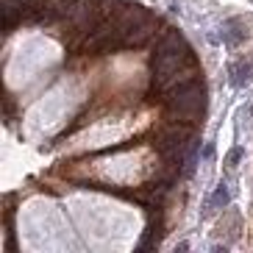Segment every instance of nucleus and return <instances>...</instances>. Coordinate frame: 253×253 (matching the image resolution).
Masks as SVG:
<instances>
[{
	"mask_svg": "<svg viewBox=\"0 0 253 253\" xmlns=\"http://www.w3.org/2000/svg\"><path fill=\"white\" fill-rule=\"evenodd\" d=\"M231 84H234V86H239V89H242V86H245L248 81H251V64H248V61H237V64H231Z\"/></svg>",
	"mask_w": 253,
	"mask_h": 253,
	"instance_id": "1",
	"label": "nucleus"
},
{
	"mask_svg": "<svg viewBox=\"0 0 253 253\" xmlns=\"http://www.w3.org/2000/svg\"><path fill=\"white\" fill-rule=\"evenodd\" d=\"M211 206H214V209H225V206H228V186H225V184H220L214 189V195H211Z\"/></svg>",
	"mask_w": 253,
	"mask_h": 253,
	"instance_id": "2",
	"label": "nucleus"
},
{
	"mask_svg": "<svg viewBox=\"0 0 253 253\" xmlns=\"http://www.w3.org/2000/svg\"><path fill=\"white\" fill-rule=\"evenodd\" d=\"M225 28H228V34H225V42H228V45H237V42H239V37H242V31H239L242 25H239L237 20H231V23L225 25Z\"/></svg>",
	"mask_w": 253,
	"mask_h": 253,
	"instance_id": "3",
	"label": "nucleus"
},
{
	"mask_svg": "<svg viewBox=\"0 0 253 253\" xmlns=\"http://www.w3.org/2000/svg\"><path fill=\"white\" fill-rule=\"evenodd\" d=\"M239 159H242V148H234V150L228 153V159H225V164H228V167H237Z\"/></svg>",
	"mask_w": 253,
	"mask_h": 253,
	"instance_id": "4",
	"label": "nucleus"
},
{
	"mask_svg": "<svg viewBox=\"0 0 253 253\" xmlns=\"http://www.w3.org/2000/svg\"><path fill=\"white\" fill-rule=\"evenodd\" d=\"M251 114H253V109H251Z\"/></svg>",
	"mask_w": 253,
	"mask_h": 253,
	"instance_id": "5",
	"label": "nucleus"
}]
</instances>
